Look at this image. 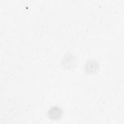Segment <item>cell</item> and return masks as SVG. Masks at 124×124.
I'll use <instances>...</instances> for the list:
<instances>
[{"label":"cell","instance_id":"1","mask_svg":"<svg viewBox=\"0 0 124 124\" xmlns=\"http://www.w3.org/2000/svg\"><path fill=\"white\" fill-rule=\"evenodd\" d=\"M62 115V109L58 107H52L48 111V116L52 120L60 119Z\"/></svg>","mask_w":124,"mask_h":124},{"label":"cell","instance_id":"2","mask_svg":"<svg viewBox=\"0 0 124 124\" xmlns=\"http://www.w3.org/2000/svg\"><path fill=\"white\" fill-rule=\"evenodd\" d=\"M86 70H88L89 72H93L96 70L97 68V63L93 61L87 62L86 65Z\"/></svg>","mask_w":124,"mask_h":124}]
</instances>
